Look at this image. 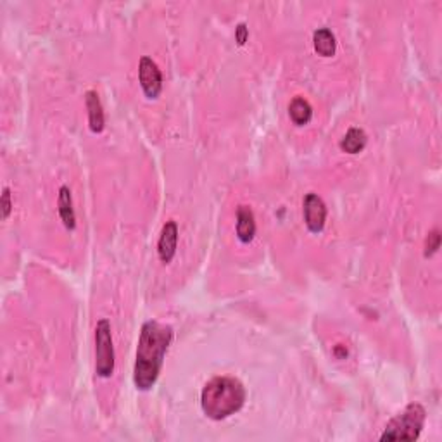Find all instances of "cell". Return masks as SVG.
Instances as JSON below:
<instances>
[{"label": "cell", "mask_w": 442, "mask_h": 442, "mask_svg": "<svg viewBox=\"0 0 442 442\" xmlns=\"http://www.w3.org/2000/svg\"><path fill=\"white\" fill-rule=\"evenodd\" d=\"M171 341L173 328L170 325H162L156 320H149L142 325L133 368V384L138 390L145 392L154 387Z\"/></svg>", "instance_id": "1"}, {"label": "cell", "mask_w": 442, "mask_h": 442, "mask_svg": "<svg viewBox=\"0 0 442 442\" xmlns=\"http://www.w3.org/2000/svg\"><path fill=\"white\" fill-rule=\"evenodd\" d=\"M248 392L244 384L233 377H214L201 392V408L214 421L226 420L244 408Z\"/></svg>", "instance_id": "2"}, {"label": "cell", "mask_w": 442, "mask_h": 442, "mask_svg": "<svg viewBox=\"0 0 442 442\" xmlns=\"http://www.w3.org/2000/svg\"><path fill=\"white\" fill-rule=\"evenodd\" d=\"M427 411L420 403H411L403 413L394 416L385 427L380 441H416L424 430Z\"/></svg>", "instance_id": "3"}, {"label": "cell", "mask_w": 442, "mask_h": 442, "mask_svg": "<svg viewBox=\"0 0 442 442\" xmlns=\"http://www.w3.org/2000/svg\"><path fill=\"white\" fill-rule=\"evenodd\" d=\"M95 373L109 378L114 373V346L109 320L102 318L95 326Z\"/></svg>", "instance_id": "4"}, {"label": "cell", "mask_w": 442, "mask_h": 442, "mask_svg": "<svg viewBox=\"0 0 442 442\" xmlns=\"http://www.w3.org/2000/svg\"><path fill=\"white\" fill-rule=\"evenodd\" d=\"M138 82L142 92L149 101H156L162 92V74L156 62L143 55L138 62Z\"/></svg>", "instance_id": "5"}, {"label": "cell", "mask_w": 442, "mask_h": 442, "mask_svg": "<svg viewBox=\"0 0 442 442\" xmlns=\"http://www.w3.org/2000/svg\"><path fill=\"white\" fill-rule=\"evenodd\" d=\"M302 214H304V223L309 232H324L326 223V206L320 195L313 192L306 194L304 202H302Z\"/></svg>", "instance_id": "6"}, {"label": "cell", "mask_w": 442, "mask_h": 442, "mask_svg": "<svg viewBox=\"0 0 442 442\" xmlns=\"http://www.w3.org/2000/svg\"><path fill=\"white\" fill-rule=\"evenodd\" d=\"M177 245H178V225L177 221L170 220L165 223L162 226L161 235H159L158 241V256L165 265L173 261L175 254H177Z\"/></svg>", "instance_id": "7"}, {"label": "cell", "mask_w": 442, "mask_h": 442, "mask_svg": "<svg viewBox=\"0 0 442 442\" xmlns=\"http://www.w3.org/2000/svg\"><path fill=\"white\" fill-rule=\"evenodd\" d=\"M237 238L242 244H249L256 237V218L249 206H238L237 208Z\"/></svg>", "instance_id": "8"}, {"label": "cell", "mask_w": 442, "mask_h": 442, "mask_svg": "<svg viewBox=\"0 0 442 442\" xmlns=\"http://www.w3.org/2000/svg\"><path fill=\"white\" fill-rule=\"evenodd\" d=\"M85 104L89 109V126L92 133H102L106 126L104 119V109H102V102L99 99V94L94 90H89L85 94Z\"/></svg>", "instance_id": "9"}, {"label": "cell", "mask_w": 442, "mask_h": 442, "mask_svg": "<svg viewBox=\"0 0 442 442\" xmlns=\"http://www.w3.org/2000/svg\"><path fill=\"white\" fill-rule=\"evenodd\" d=\"M57 211L61 216L62 225L67 230L77 228V214H74L73 208V197H71V190L66 185L59 189V199H57Z\"/></svg>", "instance_id": "10"}, {"label": "cell", "mask_w": 442, "mask_h": 442, "mask_svg": "<svg viewBox=\"0 0 442 442\" xmlns=\"http://www.w3.org/2000/svg\"><path fill=\"white\" fill-rule=\"evenodd\" d=\"M366 143H368V137H366L365 130L354 126V128H349L348 133L342 137L338 147L346 154H360L366 147Z\"/></svg>", "instance_id": "11"}, {"label": "cell", "mask_w": 442, "mask_h": 442, "mask_svg": "<svg viewBox=\"0 0 442 442\" xmlns=\"http://www.w3.org/2000/svg\"><path fill=\"white\" fill-rule=\"evenodd\" d=\"M313 45L314 50L321 55V57H332L336 55L337 42L332 31L328 28H318L313 33Z\"/></svg>", "instance_id": "12"}, {"label": "cell", "mask_w": 442, "mask_h": 442, "mask_svg": "<svg viewBox=\"0 0 442 442\" xmlns=\"http://www.w3.org/2000/svg\"><path fill=\"white\" fill-rule=\"evenodd\" d=\"M289 116L296 126H304L311 121L313 107L304 97H294L289 106Z\"/></svg>", "instance_id": "13"}, {"label": "cell", "mask_w": 442, "mask_h": 442, "mask_svg": "<svg viewBox=\"0 0 442 442\" xmlns=\"http://www.w3.org/2000/svg\"><path fill=\"white\" fill-rule=\"evenodd\" d=\"M441 248V232L439 230H432L427 237V245H425V256H432Z\"/></svg>", "instance_id": "14"}, {"label": "cell", "mask_w": 442, "mask_h": 442, "mask_svg": "<svg viewBox=\"0 0 442 442\" xmlns=\"http://www.w3.org/2000/svg\"><path fill=\"white\" fill-rule=\"evenodd\" d=\"M2 218L4 220H7V218L11 216V211H13V199H11V189L9 187H6V189L2 190Z\"/></svg>", "instance_id": "15"}, {"label": "cell", "mask_w": 442, "mask_h": 442, "mask_svg": "<svg viewBox=\"0 0 442 442\" xmlns=\"http://www.w3.org/2000/svg\"><path fill=\"white\" fill-rule=\"evenodd\" d=\"M248 37H249V28L245 23H241V25L235 28V38H237L238 45H244V43L248 42Z\"/></svg>", "instance_id": "16"}, {"label": "cell", "mask_w": 442, "mask_h": 442, "mask_svg": "<svg viewBox=\"0 0 442 442\" xmlns=\"http://www.w3.org/2000/svg\"><path fill=\"white\" fill-rule=\"evenodd\" d=\"M333 354H336L338 360H344V358L348 356V349L342 348V346H336V348H333Z\"/></svg>", "instance_id": "17"}]
</instances>
